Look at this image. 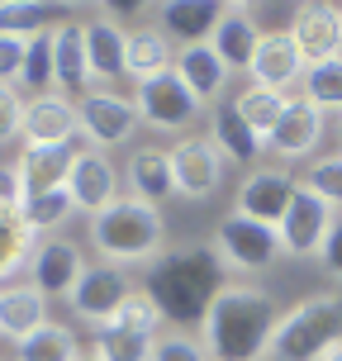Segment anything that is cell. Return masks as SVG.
Wrapping results in <instances>:
<instances>
[{
    "label": "cell",
    "instance_id": "1",
    "mask_svg": "<svg viewBox=\"0 0 342 361\" xmlns=\"http://www.w3.org/2000/svg\"><path fill=\"white\" fill-rule=\"evenodd\" d=\"M276 300L262 286L248 281H224L204 319H200V343L209 361H262L271 357V338H276Z\"/></svg>",
    "mask_w": 342,
    "mask_h": 361
},
{
    "label": "cell",
    "instance_id": "2",
    "mask_svg": "<svg viewBox=\"0 0 342 361\" xmlns=\"http://www.w3.org/2000/svg\"><path fill=\"white\" fill-rule=\"evenodd\" d=\"M147 295L157 300L162 319L176 324H200L204 309L224 290V267H219L214 247H181V252H162L147 267Z\"/></svg>",
    "mask_w": 342,
    "mask_h": 361
},
{
    "label": "cell",
    "instance_id": "3",
    "mask_svg": "<svg viewBox=\"0 0 342 361\" xmlns=\"http://www.w3.org/2000/svg\"><path fill=\"white\" fill-rule=\"evenodd\" d=\"M90 247L105 257L109 267H133V262L152 267L166 247V219L162 209L124 195L114 200L105 214L90 219Z\"/></svg>",
    "mask_w": 342,
    "mask_h": 361
},
{
    "label": "cell",
    "instance_id": "4",
    "mask_svg": "<svg viewBox=\"0 0 342 361\" xmlns=\"http://www.w3.org/2000/svg\"><path fill=\"white\" fill-rule=\"evenodd\" d=\"M333 343H342V295H309L281 314L271 357L276 361H319Z\"/></svg>",
    "mask_w": 342,
    "mask_h": 361
},
{
    "label": "cell",
    "instance_id": "5",
    "mask_svg": "<svg viewBox=\"0 0 342 361\" xmlns=\"http://www.w3.org/2000/svg\"><path fill=\"white\" fill-rule=\"evenodd\" d=\"M76 119H81V138H86L95 152H109V147L128 143L138 133V105L133 95H119V90H86L76 100Z\"/></svg>",
    "mask_w": 342,
    "mask_h": 361
},
{
    "label": "cell",
    "instance_id": "6",
    "mask_svg": "<svg viewBox=\"0 0 342 361\" xmlns=\"http://www.w3.org/2000/svg\"><path fill=\"white\" fill-rule=\"evenodd\" d=\"M281 252H286V247H281V233H276L271 224H257V219H243V214H228L224 224H219V233H214L219 267L238 271V276L271 267Z\"/></svg>",
    "mask_w": 342,
    "mask_h": 361
},
{
    "label": "cell",
    "instance_id": "7",
    "mask_svg": "<svg viewBox=\"0 0 342 361\" xmlns=\"http://www.w3.org/2000/svg\"><path fill=\"white\" fill-rule=\"evenodd\" d=\"M133 105H138V119L147 128H162V133H181V128L195 124L200 100L190 95V86L181 81V72H166L157 81H143L133 86Z\"/></svg>",
    "mask_w": 342,
    "mask_h": 361
},
{
    "label": "cell",
    "instance_id": "8",
    "mask_svg": "<svg viewBox=\"0 0 342 361\" xmlns=\"http://www.w3.org/2000/svg\"><path fill=\"white\" fill-rule=\"evenodd\" d=\"M300 190V180L290 176L286 166H252L248 180L238 185V200H233V214L243 219H257V224H271V228H281V219H286L290 200Z\"/></svg>",
    "mask_w": 342,
    "mask_h": 361
},
{
    "label": "cell",
    "instance_id": "9",
    "mask_svg": "<svg viewBox=\"0 0 342 361\" xmlns=\"http://www.w3.org/2000/svg\"><path fill=\"white\" fill-rule=\"evenodd\" d=\"M86 252L76 247L72 238H43L34 247V262H29V286L38 295H48V300H72V290L81 286V276H86Z\"/></svg>",
    "mask_w": 342,
    "mask_h": 361
},
{
    "label": "cell",
    "instance_id": "10",
    "mask_svg": "<svg viewBox=\"0 0 342 361\" xmlns=\"http://www.w3.org/2000/svg\"><path fill=\"white\" fill-rule=\"evenodd\" d=\"M290 43L305 67H319V62H333L342 57V10L338 5H300L295 19H290Z\"/></svg>",
    "mask_w": 342,
    "mask_h": 361
},
{
    "label": "cell",
    "instance_id": "11",
    "mask_svg": "<svg viewBox=\"0 0 342 361\" xmlns=\"http://www.w3.org/2000/svg\"><path fill=\"white\" fill-rule=\"evenodd\" d=\"M119 166L109 162V152H95V147H81V157H76L72 166V176H67V195H72L76 204V214H105L114 200H124L119 195Z\"/></svg>",
    "mask_w": 342,
    "mask_h": 361
},
{
    "label": "cell",
    "instance_id": "12",
    "mask_svg": "<svg viewBox=\"0 0 342 361\" xmlns=\"http://www.w3.org/2000/svg\"><path fill=\"white\" fill-rule=\"evenodd\" d=\"M333 204H324V200L314 195V190H295V200H290L286 219H281V247H286L290 257H319V247H324L328 228H333Z\"/></svg>",
    "mask_w": 342,
    "mask_h": 361
},
{
    "label": "cell",
    "instance_id": "13",
    "mask_svg": "<svg viewBox=\"0 0 342 361\" xmlns=\"http://www.w3.org/2000/svg\"><path fill=\"white\" fill-rule=\"evenodd\" d=\"M128 295V276L124 267H109V262H95V267H86V276H81V286L72 290V314L76 319H86V324H109L114 314H119V305H124Z\"/></svg>",
    "mask_w": 342,
    "mask_h": 361
},
{
    "label": "cell",
    "instance_id": "14",
    "mask_svg": "<svg viewBox=\"0 0 342 361\" xmlns=\"http://www.w3.org/2000/svg\"><path fill=\"white\" fill-rule=\"evenodd\" d=\"M171 171H176L181 200H209L224 180V152L209 138H181L171 147Z\"/></svg>",
    "mask_w": 342,
    "mask_h": 361
},
{
    "label": "cell",
    "instance_id": "15",
    "mask_svg": "<svg viewBox=\"0 0 342 361\" xmlns=\"http://www.w3.org/2000/svg\"><path fill=\"white\" fill-rule=\"evenodd\" d=\"M81 119H76V100L62 90L48 95H29L24 109V147H57V143H76Z\"/></svg>",
    "mask_w": 342,
    "mask_h": 361
},
{
    "label": "cell",
    "instance_id": "16",
    "mask_svg": "<svg viewBox=\"0 0 342 361\" xmlns=\"http://www.w3.org/2000/svg\"><path fill=\"white\" fill-rule=\"evenodd\" d=\"M224 10H228V5H219V0H162V5H152V24H157L171 43L195 48V43H209V38H214Z\"/></svg>",
    "mask_w": 342,
    "mask_h": 361
},
{
    "label": "cell",
    "instance_id": "17",
    "mask_svg": "<svg viewBox=\"0 0 342 361\" xmlns=\"http://www.w3.org/2000/svg\"><path fill=\"white\" fill-rule=\"evenodd\" d=\"M86 62H90V81H100V90H114L119 76H128V29L114 24L109 15L86 19Z\"/></svg>",
    "mask_w": 342,
    "mask_h": 361
},
{
    "label": "cell",
    "instance_id": "18",
    "mask_svg": "<svg viewBox=\"0 0 342 361\" xmlns=\"http://www.w3.org/2000/svg\"><path fill=\"white\" fill-rule=\"evenodd\" d=\"M124 185L133 200H143L152 209H162L166 200H176V171H171V152L166 147H133L124 166Z\"/></svg>",
    "mask_w": 342,
    "mask_h": 361
},
{
    "label": "cell",
    "instance_id": "19",
    "mask_svg": "<svg viewBox=\"0 0 342 361\" xmlns=\"http://www.w3.org/2000/svg\"><path fill=\"white\" fill-rule=\"evenodd\" d=\"M319 138H324V109H314L309 100H290L286 119L267 138V152L281 162H300V157H314Z\"/></svg>",
    "mask_w": 342,
    "mask_h": 361
},
{
    "label": "cell",
    "instance_id": "20",
    "mask_svg": "<svg viewBox=\"0 0 342 361\" xmlns=\"http://www.w3.org/2000/svg\"><path fill=\"white\" fill-rule=\"evenodd\" d=\"M76 157H81V147L76 143H57V147H24V157H19V180H24V190L29 200L34 195H53V190H67V176H72Z\"/></svg>",
    "mask_w": 342,
    "mask_h": 361
},
{
    "label": "cell",
    "instance_id": "21",
    "mask_svg": "<svg viewBox=\"0 0 342 361\" xmlns=\"http://www.w3.org/2000/svg\"><path fill=\"white\" fill-rule=\"evenodd\" d=\"M257 43H262V29H257L252 5H228L224 19H219V29H214V38H209V48L224 57L228 72H248L252 67Z\"/></svg>",
    "mask_w": 342,
    "mask_h": 361
},
{
    "label": "cell",
    "instance_id": "22",
    "mask_svg": "<svg viewBox=\"0 0 342 361\" xmlns=\"http://www.w3.org/2000/svg\"><path fill=\"white\" fill-rule=\"evenodd\" d=\"M248 76H252V86L281 90V95H286V86L305 81V62H300V53H295V43H290L286 29H281V34H262Z\"/></svg>",
    "mask_w": 342,
    "mask_h": 361
},
{
    "label": "cell",
    "instance_id": "23",
    "mask_svg": "<svg viewBox=\"0 0 342 361\" xmlns=\"http://www.w3.org/2000/svg\"><path fill=\"white\" fill-rule=\"evenodd\" d=\"M209 143L224 152V162H238V166H257V157L267 152V138H257L248 128V119L233 109V100L214 105V114H209Z\"/></svg>",
    "mask_w": 342,
    "mask_h": 361
},
{
    "label": "cell",
    "instance_id": "24",
    "mask_svg": "<svg viewBox=\"0 0 342 361\" xmlns=\"http://www.w3.org/2000/svg\"><path fill=\"white\" fill-rule=\"evenodd\" d=\"M166 72H176V43H171L157 24L128 29V76H133V86L157 81V76H166Z\"/></svg>",
    "mask_w": 342,
    "mask_h": 361
},
{
    "label": "cell",
    "instance_id": "25",
    "mask_svg": "<svg viewBox=\"0 0 342 361\" xmlns=\"http://www.w3.org/2000/svg\"><path fill=\"white\" fill-rule=\"evenodd\" d=\"M53 67H57V90L62 95H86L90 90V62H86V34L81 24L62 19L53 29Z\"/></svg>",
    "mask_w": 342,
    "mask_h": 361
},
{
    "label": "cell",
    "instance_id": "26",
    "mask_svg": "<svg viewBox=\"0 0 342 361\" xmlns=\"http://www.w3.org/2000/svg\"><path fill=\"white\" fill-rule=\"evenodd\" d=\"M43 324H48V295H38L29 281L24 286H0V338L24 343Z\"/></svg>",
    "mask_w": 342,
    "mask_h": 361
},
{
    "label": "cell",
    "instance_id": "27",
    "mask_svg": "<svg viewBox=\"0 0 342 361\" xmlns=\"http://www.w3.org/2000/svg\"><path fill=\"white\" fill-rule=\"evenodd\" d=\"M176 72L181 81L190 86V95H195L200 105H209V100H219L224 95V86H228V67H224V57L209 48V43H195V48H181L176 53Z\"/></svg>",
    "mask_w": 342,
    "mask_h": 361
},
{
    "label": "cell",
    "instance_id": "28",
    "mask_svg": "<svg viewBox=\"0 0 342 361\" xmlns=\"http://www.w3.org/2000/svg\"><path fill=\"white\" fill-rule=\"evenodd\" d=\"M233 109L248 119V128H252L257 138H271L276 133V124L286 119V109H290V95H281V90H267V86H248L233 95Z\"/></svg>",
    "mask_w": 342,
    "mask_h": 361
},
{
    "label": "cell",
    "instance_id": "29",
    "mask_svg": "<svg viewBox=\"0 0 342 361\" xmlns=\"http://www.w3.org/2000/svg\"><path fill=\"white\" fill-rule=\"evenodd\" d=\"M15 361H81V347H76V333L67 324L48 319L38 333L15 343Z\"/></svg>",
    "mask_w": 342,
    "mask_h": 361
},
{
    "label": "cell",
    "instance_id": "30",
    "mask_svg": "<svg viewBox=\"0 0 342 361\" xmlns=\"http://www.w3.org/2000/svg\"><path fill=\"white\" fill-rule=\"evenodd\" d=\"M62 5H34V0H0V34L10 38H38L48 34V24L62 19ZM57 29V24H53Z\"/></svg>",
    "mask_w": 342,
    "mask_h": 361
},
{
    "label": "cell",
    "instance_id": "31",
    "mask_svg": "<svg viewBox=\"0 0 342 361\" xmlns=\"http://www.w3.org/2000/svg\"><path fill=\"white\" fill-rule=\"evenodd\" d=\"M152 343H157V338L133 333V328L114 324V319L95 328V357L100 361H152Z\"/></svg>",
    "mask_w": 342,
    "mask_h": 361
},
{
    "label": "cell",
    "instance_id": "32",
    "mask_svg": "<svg viewBox=\"0 0 342 361\" xmlns=\"http://www.w3.org/2000/svg\"><path fill=\"white\" fill-rule=\"evenodd\" d=\"M34 233L24 219H0V286H15V276L34 262Z\"/></svg>",
    "mask_w": 342,
    "mask_h": 361
},
{
    "label": "cell",
    "instance_id": "33",
    "mask_svg": "<svg viewBox=\"0 0 342 361\" xmlns=\"http://www.w3.org/2000/svg\"><path fill=\"white\" fill-rule=\"evenodd\" d=\"M72 214H76L72 195H67V190H53V195H34L29 204H24V214H19V219H24V228H29L34 238H53Z\"/></svg>",
    "mask_w": 342,
    "mask_h": 361
},
{
    "label": "cell",
    "instance_id": "34",
    "mask_svg": "<svg viewBox=\"0 0 342 361\" xmlns=\"http://www.w3.org/2000/svg\"><path fill=\"white\" fill-rule=\"evenodd\" d=\"M305 100L324 114H342V57L333 62H319V67H305Z\"/></svg>",
    "mask_w": 342,
    "mask_h": 361
},
{
    "label": "cell",
    "instance_id": "35",
    "mask_svg": "<svg viewBox=\"0 0 342 361\" xmlns=\"http://www.w3.org/2000/svg\"><path fill=\"white\" fill-rule=\"evenodd\" d=\"M19 86L29 90V95H48L57 90V67H53V29L48 34L29 38V62H24V81Z\"/></svg>",
    "mask_w": 342,
    "mask_h": 361
},
{
    "label": "cell",
    "instance_id": "36",
    "mask_svg": "<svg viewBox=\"0 0 342 361\" xmlns=\"http://www.w3.org/2000/svg\"><path fill=\"white\" fill-rule=\"evenodd\" d=\"M300 185H305V190H314L324 204L342 209V152H333V157H319V162L305 171V180H300Z\"/></svg>",
    "mask_w": 342,
    "mask_h": 361
},
{
    "label": "cell",
    "instance_id": "37",
    "mask_svg": "<svg viewBox=\"0 0 342 361\" xmlns=\"http://www.w3.org/2000/svg\"><path fill=\"white\" fill-rule=\"evenodd\" d=\"M114 324L133 328V333H147V338H162V333H157V328H162V309H157V300H152L147 290H133L124 305H119Z\"/></svg>",
    "mask_w": 342,
    "mask_h": 361
},
{
    "label": "cell",
    "instance_id": "38",
    "mask_svg": "<svg viewBox=\"0 0 342 361\" xmlns=\"http://www.w3.org/2000/svg\"><path fill=\"white\" fill-rule=\"evenodd\" d=\"M152 361H209V352L190 333H162L152 343Z\"/></svg>",
    "mask_w": 342,
    "mask_h": 361
},
{
    "label": "cell",
    "instance_id": "39",
    "mask_svg": "<svg viewBox=\"0 0 342 361\" xmlns=\"http://www.w3.org/2000/svg\"><path fill=\"white\" fill-rule=\"evenodd\" d=\"M24 109H29V100L15 86H0V147L24 138Z\"/></svg>",
    "mask_w": 342,
    "mask_h": 361
},
{
    "label": "cell",
    "instance_id": "40",
    "mask_svg": "<svg viewBox=\"0 0 342 361\" xmlns=\"http://www.w3.org/2000/svg\"><path fill=\"white\" fill-rule=\"evenodd\" d=\"M24 62H29V38L0 34V86H19L24 81Z\"/></svg>",
    "mask_w": 342,
    "mask_h": 361
},
{
    "label": "cell",
    "instance_id": "41",
    "mask_svg": "<svg viewBox=\"0 0 342 361\" xmlns=\"http://www.w3.org/2000/svg\"><path fill=\"white\" fill-rule=\"evenodd\" d=\"M24 204H29V190H24V180H19V166L0 162V219H19Z\"/></svg>",
    "mask_w": 342,
    "mask_h": 361
},
{
    "label": "cell",
    "instance_id": "42",
    "mask_svg": "<svg viewBox=\"0 0 342 361\" xmlns=\"http://www.w3.org/2000/svg\"><path fill=\"white\" fill-rule=\"evenodd\" d=\"M319 267H324L333 281H342V214L333 219V228H328L324 247H319Z\"/></svg>",
    "mask_w": 342,
    "mask_h": 361
},
{
    "label": "cell",
    "instance_id": "43",
    "mask_svg": "<svg viewBox=\"0 0 342 361\" xmlns=\"http://www.w3.org/2000/svg\"><path fill=\"white\" fill-rule=\"evenodd\" d=\"M319 361H342V343H333V347H328V352H324Z\"/></svg>",
    "mask_w": 342,
    "mask_h": 361
},
{
    "label": "cell",
    "instance_id": "44",
    "mask_svg": "<svg viewBox=\"0 0 342 361\" xmlns=\"http://www.w3.org/2000/svg\"><path fill=\"white\" fill-rule=\"evenodd\" d=\"M81 361H100V357H95V352H81Z\"/></svg>",
    "mask_w": 342,
    "mask_h": 361
},
{
    "label": "cell",
    "instance_id": "45",
    "mask_svg": "<svg viewBox=\"0 0 342 361\" xmlns=\"http://www.w3.org/2000/svg\"><path fill=\"white\" fill-rule=\"evenodd\" d=\"M338 138H342V114H338Z\"/></svg>",
    "mask_w": 342,
    "mask_h": 361
},
{
    "label": "cell",
    "instance_id": "46",
    "mask_svg": "<svg viewBox=\"0 0 342 361\" xmlns=\"http://www.w3.org/2000/svg\"><path fill=\"white\" fill-rule=\"evenodd\" d=\"M338 10H342V5H338Z\"/></svg>",
    "mask_w": 342,
    "mask_h": 361
}]
</instances>
